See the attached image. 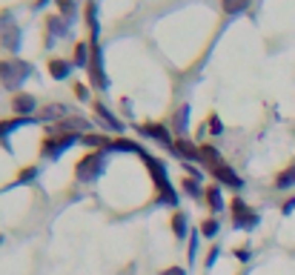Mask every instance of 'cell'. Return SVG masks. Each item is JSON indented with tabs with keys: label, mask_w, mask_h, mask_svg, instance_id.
<instances>
[{
	"label": "cell",
	"mask_w": 295,
	"mask_h": 275,
	"mask_svg": "<svg viewBox=\"0 0 295 275\" xmlns=\"http://www.w3.org/2000/svg\"><path fill=\"white\" fill-rule=\"evenodd\" d=\"M78 141H80L78 132H63V135L46 138V141H43V155H46V158H60V155H63L72 144H78Z\"/></svg>",
	"instance_id": "cell-3"
},
{
	"label": "cell",
	"mask_w": 295,
	"mask_h": 275,
	"mask_svg": "<svg viewBox=\"0 0 295 275\" xmlns=\"http://www.w3.org/2000/svg\"><path fill=\"white\" fill-rule=\"evenodd\" d=\"M187 115H189V106H184V109L178 112V126H180V129L187 126Z\"/></svg>",
	"instance_id": "cell-28"
},
{
	"label": "cell",
	"mask_w": 295,
	"mask_h": 275,
	"mask_svg": "<svg viewBox=\"0 0 295 275\" xmlns=\"http://www.w3.org/2000/svg\"><path fill=\"white\" fill-rule=\"evenodd\" d=\"M101 172H103V155H86V158L80 161L78 167H75L78 181H83V184L95 181V178H98Z\"/></svg>",
	"instance_id": "cell-4"
},
{
	"label": "cell",
	"mask_w": 295,
	"mask_h": 275,
	"mask_svg": "<svg viewBox=\"0 0 295 275\" xmlns=\"http://www.w3.org/2000/svg\"><path fill=\"white\" fill-rule=\"evenodd\" d=\"M141 158H144L146 169H149V175H152V181H155V187H158L161 201L169 203V207H175V203H178V192L172 189V184H169V178H166V167L158 158H152V155H146V152H141Z\"/></svg>",
	"instance_id": "cell-1"
},
{
	"label": "cell",
	"mask_w": 295,
	"mask_h": 275,
	"mask_svg": "<svg viewBox=\"0 0 295 275\" xmlns=\"http://www.w3.org/2000/svg\"><path fill=\"white\" fill-rule=\"evenodd\" d=\"M109 149H115V152H144V149H141V146L138 144H132V141H112V144H109Z\"/></svg>",
	"instance_id": "cell-20"
},
{
	"label": "cell",
	"mask_w": 295,
	"mask_h": 275,
	"mask_svg": "<svg viewBox=\"0 0 295 275\" xmlns=\"http://www.w3.org/2000/svg\"><path fill=\"white\" fill-rule=\"evenodd\" d=\"M175 149H178L180 158H187V164L189 161H201V149H195L187 138H178V141H175Z\"/></svg>",
	"instance_id": "cell-11"
},
{
	"label": "cell",
	"mask_w": 295,
	"mask_h": 275,
	"mask_svg": "<svg viewBox=\"0 0 295 275\" xmlns=\"http://www.w3.org/2000/svg\"><path fill=\"white\" fill-rule=\"evenodd\" d=\"M89 52H92V46L80 43L78 49H75V63H78V66H89V60H92V55H89Z\"/></svg>",
	"instance_id": "cell-19"
},
{
	"label": "cell",
	"mask_w": 295,
	"mask_h": 275,
	"mask_svg": "<svg viewBox=\"0 0 295 275\" xmlns=\"http://www.w3.org/2000/svg\"><path fill=\"white\" fill-rule=\"evenodd\" d=\"M218 230H221V224H218L215 218H207V221H203V226H201V235H203V238H215Z\"/></svg>",
	"instance_id": "cell-22"
},
{
	"label": "cell",
	"mask_w": 295,
	"mask_h": 275,
	"mask_svg": "<svg viewBox=\"0 0 295 275\" xmlns=\"http://www.w3.org/2000/svg\"><path fill=\"white\" fill-rule=\"evenodd\" d=\"M12 106H15V112H17V115L29 118V112L35 109V98H32V95L17 92V95H15V101H12Z\"/></svg>",
	"instance_id": "cell-12"
},
{
	"label": "cell",
	"mask_w": 295,
	"mask_h": 275,
	"mask_svg": "<svg viewBox=\"0 0 295 275\" xmlns=\"http://www.w3.org/2000/svg\"><path fill=\"white\" fill-rule=\"evenodd\" d=\"M223 3V12L226 15H241V12H246V6H249V0H221Z\"/></svg>",
	"instance_id": "cell-17"
},
{
	"label": "cell",
	"mask_w": 295,
	"mask_h": 275,
	"mask_svg": "<svg viewBox=\"0 0 295 275\" xmlns=\"http://www.w3.org/2000/svg\"><path fill=\"white\" fill-rule=\"evenodd\" d=\"M195 249H198V232H192V238H189V261L195 258Z\"/></svg>",
	"instance_id": "cell-27"
},
{
	"label": "cell",
	"mask_w": 295,
	"mask_h": 275,
	"mask_svg": "<svg viewBox=\"0 0 295 275\" xmlns=\"http://www.w3.org/2000/svg\"><path fill=\"white\" fill-rule=\"evenodd\" d=\"M29 75H32V63H23V60H0V80H3L9 89H17Z\"/></svg>",
	"instance_id": "cell-2"
},
{
	"label": "cell",
	"mask_w": 295,
	"mask_h": 275,
	"mask_svg": "<svg viewBox=\"0 0 295 275\" xmlns=\"http://www.w3.org/2000/svg\"><path fill=\"white\" fill-rule=\"evenodd\" d=\"M83 144H86V146H101V149H109V138H103V135H86V138H83Z\"/></svg>",
	"instance_id": "cell-23"
},
{
	"label": "cell",
	"mask_w": 295,
	"mask_h": 275,
	"mask_svg": "<svg viewBox=\"0 0 295 275\" xmlns=\"http://www.w3.org/2000/svg\"><path fill=\"white\" fill-rule=\"evenodd\" d=\"M255 224H258V215H255L244 201H232V226L249 230V226H255Z\"/></svg>",
	"instance_id": "cell-7"
},
{
	"label": "cell",
	"mask_w": 295,
	"mask_h": 275,
	"mask_svg": "<svg viewBox=\"0 0 295 275\" xmlns=\"http://www.w3.org/2000/svg\"><path fill=\"white\" fill-rule=\"evenodd\" d=\"M95 115H98V121H101L103 126H106V129H112V132H123V123L118 121V118L112 115V112H109V109L103 106V103H95Z\"/></svg>",
	"instance_id": "cell-10"
},
{
	"label": "cell",
	"mask_w": 295,
	"mask_h": 275,
	"mask_svg": "<svg viewBox=\"0 0 295 275\" xmlns=\"http://www.w3.org/2000/svg\"><path fill=\"white\" fill-rule=\"evenodd\" d=\"M35 175H37V169H23V172H20V181H32Z\"/></svg>",
	"instance_id": "cell-29"
},
{
	"label": "cell",
	"mask_w": 295,
	"mask_h": 275,
	"mask_svg": "<svg viewBox=\"0 0 295 275\" xmlns=\"http://www.w3.org/2000/svg\"><path fill=\"white\" fill-rule=\"evenodd\" d=\"M172 230H175L178 238H187L189 226H187V215H184V212H175V215H172Z\"/></svg>",
	"instance_id": "cell-18"
},
{
	"label": "cell",
	"mask_w": 295,
	"mask_h": 275,
	"mask_svg": "<svg viewBox=\"0 0 295 275\" xmlns=\"http://www.w3.org/2000/svg\"><path fill=\"white\" fill-rule=\"evenodd\" d=\"M164 275H184V269H180V267H172V269H166Z\"/></svg>",
	"instance_id": "cell-32"
},
{
	"label": "cell",
	"mask_w": 295,
	"mask_h": 275,
	"mask_svg": "<svg viewBox=\"0 0 295 275\" xmlns=\"http://www.w3.org/2000/svg\"><path fill=\"white\" fill-rule=\"evenodd\" d=\"M78 98H80V101H89V95H86V89H83V86H78Z\"/></svg>",
	"instance_id": "cell-33"
},
{
	"label": "cell",
	"mask_w": 295,
	"mask_h": 275,
	"mask_svg": "<svg viewBox=\"0 0 295 275\" xmlns=\"http://www.w3.org/2000/svg\"><path fill=\"white\" fill-rule=\"evenodd\" d=\"M295 210V198H292V201H287V203H284V212H292Z\"/></svg>",
	"instance_id": "cell-34"
},
{
	"label": "cell",
	"mask_w": 295,
	"mask_h": 275,
	"mask_svg": "<svg viewBox=\"0 0 295 275\" xmlns=\"http://www.w3.org/2000/svg\"><path fill=\"white\" fill-rule=\"evenodd\" d=\"M221 121H218V115H209V132H215V135H221Z\"/></svg>",
	"instance_id": "cell-26"
},
{
	"label": "cell",
	"mask_w": 295,
	"mask_h": 275,
	"mask_svg": "<svg viewBox=\"0 0 295 275\" xmlns=\"http://www.w3.org/2000/svg\"><path fill=\"white\" fill-rule=\"evenodd\" d=\"M66 17L60 15V17H49V23H46V26H49V32L52 35H66Z\"/></svg>",
	"instance_id": "cell-21"
},
{
	"label": "cell",
	"mask_w": 295,
	"mask_h": 275,
	"mask_svg": "<svg viewBox=\"0 0 295 275\" xmlns=\"http://www.w3.org/2000/svg\"><path fill=\"white\" fill-rule=\"evenodd\" d=\"M0 40H3V49L17 52L20 49V29L17 26H0Z\"/></svg>",
	"instance_id": "cell-9"
},
{
	"label": "cell",
	"mask_w": 295,
	"mask_h": 275,
	"mask_svg": "<svg viewBox=\"0 0 295 275\" xmlns=\"http://www.w3.org/2000/svg\"><path fill=\"white\" fill-rule=\"evenodd\" d=\"M201 161H203V164H207L209 169H212V167H218V164H223L215 146H201Z\"/></svg>",
	"instance_id": "cell-15"
},
{
	"label": "cell",
	"mask_w": 295,
	"mask_h": 275,
	"mask_svg": "<svg viewBox=\"0 0 295 275\" xmlns=\"http://www.w3.org/2000/svg\"><path fill=\"white\" fill-rule=\"evenodd\" d=\"M43 115L46 118H55V115H60V109L58 106H49V109H43Z\"/></svg>",
	"instance_id": "cell-30"
},
{
	"label": "cell",
	"mask_w": 295,
	"mask_h": 275,
	"mask_svg": "<svg viewBox=\"0 0 295 275\" xmlns=\"http://www.w3.org/2000/svg\"><path fill=\"white\" fill-rule=\"evenodd\" d=\"M69 72H72V63L69 60H49V75L55 80H63V78H69Z\"/></svg>",
	"instance_id": "cell-13"
},
{
	"label": "cell",
	"mask_w": 295,
	"mask_h": 275,
	"mask_svg": "<svg viewBox=\"0 0 295 275\" xmlns=\"http://www.w3.org/2000/svg\"><path fill=\"white\" fill-rule=\"evenodd\" d=\"M184 192H187V195H192V198H201V187H198V181H184Z\"/></svg>",
	"instance_id": "cell-25"
},
{
	"label": "cell",
	"mask_w": 295,
	"mask_h": 275,
	"mask_svg": "<svg viewBox=\"0 0 295 275\" xmlns=\"http://www.w3.org/2000/svg\"><path fill=\"white\" fill-rule=\"evenodd\" d=\"M207 203L212 207V212H221L223 210V195H221V187H207Z\"/></svg>",
	"instance_id": "cell-14"
},
{
	"label": "cell",
	"mask_w": 295,
	"mask_h": 275,
	"mask_svg": "<svg viewBox=\"0 0 295 275\" xmlns=\"http://www.w3.org/2000/svg\"><path fill=\"white\" fill-rule=\"evenodd\" d=\"M86 20H89V29H92V40H98V35H101V26H98V3H89L86 6Z\"/></svg>",
	"instance_id": "cell-16"
},
{
	"label": "cell",
	"mask_w": 295,
	"mask_h": 275,
	"mask_svg": "<svg viewBox=\"0 0 295 275\" xmlns=\"http://www.w3.org/2000/svg\"><path fill=\"white\" fill-rule=\"evenodd\" d=\"M141 132H144V135H149L152 141H158L161 146H175V141H172V135H169V129H166V126H161V123L141 126Z\"/></svg>",
	"instance_id": "cell-8"
},
{
	"label": "cell",
	"mask_w": 295,
	"mask_h": 275,
	"mask_svg": "<svg viewBox=\"0 0 295 275\" xmlns=\"http://www.w3.org/2000/svg\"><path fill=\"white\" fill-rule=\"evenodd\" d=\"M215 258H218V249H212V253H209V258H207V267H212V264H215Z\"/></svg>",
	"instance_id": "cell-31"
},
{
	"label": "cell",
	"mask_w": 295,
	"mask_h": 275,
	"mask_svg": "<svg viewBox=\"0 0 295 275\" xmlns=\"http://www.w3.org/2000/svg\"><path fill=\"white\" fill-rule=\"evenodd\" d=\"M292 184H295V167L287 169L284 175H278V189H289Z\"/></svg>",
	"instance_id": "cell-24"
},
{
	"label": "cell",
	"mask_w": 295,
	"mask_h": 275,
	"mask_svg": "<svg viewBox=\"0 0 295 275\" xmlns=\"http://www.w3.org/2000/svg\"><path fill=\"white\" fill-rule=\"evenodd\" d=\"M209 172H212V178H215L218 184H223V187L235 189V192L244 187V178H241V175H238L235 169L230 167V164H218V167H212Z\"/></svg>",
	"instance_id": "cell-6"
},
{
	"label": "cell",
	"mask_w": 295,
	"mask_h": 275,
	"mask_svg": "<svg viewBox=\"0 0 295 275\" xmlns=\"http://www.w3.org/2000/svg\"><path fill=\"white\" fill-rule=\"evenodd\" d=\"M89 80H92V86H98V89H106V86H109L106 72H103V58H101V46H98V40H92V60H89Z\"/></svg>",
	"instance_id": "cell-5"
}]
</instances>
